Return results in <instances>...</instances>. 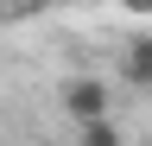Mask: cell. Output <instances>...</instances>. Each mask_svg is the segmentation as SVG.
Listing matches in <instances>:
<instances>
[{
	"mask_svg": "<svg viewBox=\"0 0 152 146\" xmlns=\"http://www.w3.org/2000/svg\"><path fill=\"white\" fill-rule=\"evenodd\" d=\"M108 102H114V95H108V83H102V76H70L64 89H57V108H64V114H70L76 127L114 121V114H108Z\"/></svg>",
	"mask_w": 152,
	"mask_h": 146,
	"instance_id": "cell-1",
	"label": "cell"
},
{
	"mask_svg": "<svg viewBox=\"0 0 152 146\" xmlns=\"http://www.w3.org/2000/svg\"><path fill=\"white\" fill-rule=\"evenodd\" d=\"M121 76H127L133 89H152V32L127 38V51H121Z\"/></svg>",
	"mask_w": 152,
	"mask_h": 146,
	"instance_id": "cell-2",
	"label": "cell"
},
{
	"mask_svg": "<svg viewBox=\"0 0 152 146\" xmlns=\"http://www.w3.org/2000/svg\"><path fill=\"white\" fill-rule=\"evenodd\" d=\"M76 146H127V134L114 121H95V127H76Z\"/></svg>",
	"mask_w": 152,
	"mask_h": 146,
	"instance_id": "cell-3",
	"label": "cell"
},
{
	"mask_svg": "<svg viewBox=\"0 0 152 146\" xmlns=\"http://www.w3.org/2000/svg\"><path fill=\"white\" fill-rule=\"evenodd\" d=\"M45 146H57V140H45Z\"/></svg>",
	"mask_w": 152,
	"mask_h": 146,
	"instance_id": "cell-4",
	"label": "cell"
}]
</instances>
